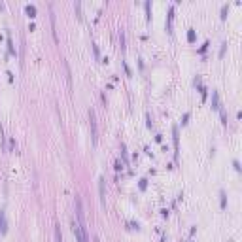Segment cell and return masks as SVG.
Returning a JSON list of instances; mask_svg holds the SVG:
<instances>
[{
    "mask_svg": "<svg viewBox=\"0 0 242 242\" xmlns=\"http://www.w3.org/2000/svg\"><path fill=\"white\" fill-rule=\"evenodd\" d=\"M89 127H91V140H93V144L96 146V142H98V130H96V115L93 110H89Z\"/></svg>",
    "mask_w": 242,
    "mask_h": 242,
    "instance_id": "6da1fadb",
    "label": "cell"
},
{
    "mask_svg": "<svg viewBox=\"0 0 242 242\" xmlns=\"http://www.w3.org/2000/svg\"><path fill=\"white\" fill-rule=\"evenodd\" d=\"M98 193H100V202L106 206V193H104V178H98Z\"/></svg>",
    "mask_w": 242,
    "mask_h": 242,
    "instance_id": "7a4b0ae2",
    "label": "cell"
},
{
    "mask_svg": "<svg viewBox=\"0 0 242 242\" xmlns=\"http://www.w3.org/2000/svg\"><path fill=\"white\" fill-rule=\"evenodd\" d=\"M172 21H174V6L168 8V17H167V30L172 32Z\"/></svg>",
    "mask_w": 242,
    "mask_h": 242,
    "instance_id": "3957f363",
    "label": "cell"
},
{
    "mask_svg": "<svg viewBox=\"0 0 242 242\" xmlns=\"http://www.w3.org/2000/svg\"><path fill=\"white\" fill-rule=\"evenodd\" d=\"M6 40H8V51L12 53V55H15V47H13V40H12V32H6Z\"/></svg>",
    "mask_w": 242,
    "mask_h": 242,
    "instance_id": "277c9868",
    "label": "cell"
},
{
    "mask_svg": "<svg viewBox=\"0 0 242 242\" xmlns=\"http://www.w3.org/2000/svg\"><path fill=\"white\" fill-rule=\"evenodd\" d=\"M0 231L6 233L8 231V223H6V217H4V210H0Z\"/></svg>",
    "mask_w": 242,
    "mask_h": 242,
    "instance_id": "5b68a950",
    "label": "cell"
},
{
    "mask_svg": "<svg viewBox=\"0 0 242 242\" xmlns=\"http://www.w3.org/2000/svg\"><path fill=\"white\" fill-rule=\"evenodd\" d=\"M212 108H219V95L216 89L212 91Z\"/></svg>",
    "mask_w": 242,
    "mask_h": 242,
    "instance_id": "8992f818",
    "label": "cell"
},
{
    "mask_svg": "<svg viewBox=\"0 0 242 242\" xmlns=\"http://www.w3.org/2000/svg\"><path fill=\"white\" fill-rule=\"evenodd\" d=\"M25 9H27V13H28L30 17H34V15H36V6H34V4H27Z\"/></svg>",
    "mask_w": 242,
    "mask_h": 242,
    "instance_id": "52a82bcc",
    "label": "cell"
},
{
    "mask_svg": "<svg viewBox=\"0 0 242 242\" xmlns=\"http://www.w3.org/2000/svg\"><path fill=\"white\" fill-rule=\"evenodd\" d=\"M172 142H174V148L178 149V127H172Z\"/></svg>",
    "mask_w": 242,
    "mask_h": 242,
    "instance_id": "ba28073f",
    "label": "cell"
},
{
    "mask_svg": "<svg viewBox=\"0 0 242 242\" xmlns=\"http://www.w3.org/2000/svg\"><path fill=\"white\" fill-rule=\"evenodd\" d=\"M55 242H62V235H61V227H55Z\"/></svg>",
    "mask_w": 242,
    "mask_h": 242,
    "instance_id": "9c48e42d",
    "label": "cell"
},
{
    "mask_svg": "<svg viewBox=\"0 0 242 242\" xmlns=\"http://www.w3.org/2000/svg\"><path fill=\"white\" fill-rule=\"evenodd\" d=\"M144 8H146V17L149 19L151 17V2H149V0H146V2H144Z\"/></svg>",
    "mask_w": 242,
    "mask_h": 242,
    "instance_id": "30bf717a",
    "label": "cell"
},
{
    "mask_svg": "<svg viewBox=\"0 0 242 242\" xmlns=\"http://www.w3.org/2000/svg\"><path fill=\"white\" fill-rule=\"evenodd\" d=\"M119 43H121V47L125 49V30H119Z\"/></svg>",
    "mask_w": 242,
    "mask_h": 242,
    "instance_id": "8fae6325",
    "label": "cell"
},
{
    "mask_svg": "<svg viewBox=\"0 0 242 242\" xmlns=\"http://www.w3.org/2000/svg\"><path fill=\"white\" fill-rule=\"evenodd\" d=\"M219 197H221V208H225L227 206V197H225V193L219 191Z\"/></svg>",
    "mask_w": 242,
    "mask_h": 242,
    "instance_id": "7c38bea8",
    "label": "cell"
},
{
    "mask_svg": "<svg viewBox=\"0 0 242 242\" xmlns=\"http://www.w3.org/2000/svg\"><path fill=\"white\" fill-rule=\"evenodd\" d=\"M187 40H189V42L195 40V28H189V30H187Z\"/></svg>",
    "mask_w": 242,
    "mask_h": 242,
    "instance_id": "4fadbf2b",
    "label": "cell"
},
{
    "mask_svg": "<svg viewBox=\"0 0 242 242\" xmlns=\"http://www.w3.org/2000/svg\"><path fill=\"white\" fill-rule=\"evenodd\" d=\"M91 46H93V51H95V57H96V59H100V51H98V46H96V43H91Z\"/></svg>",
    "mask_w": 242,
    "mask_h": 242,
    "instance_id": "5bb4252c",
    "label": "cell"
},
{
    "mask_svg": "<svg viewBox=\"0 0 242 242\" xmlns=\"http://www.w3.org/2000/svg\"><path fill=\"white\" fill-rule=\"evenodd\" d=\"M76 12H78V15L81 17V2H76Z\"/></svg>",
    "mask_w": 242,
    "mask_h": 242,
    "instance_id": "9a60e30c",
    "label": "cell"
},
{
    "mask_svg": "<svg viewBox=\"0 0 242 242\" xmlns=\"http://www.w3.org/2000/svg\"><path fill=\"white\" fill-rule=\"evenodd\" d=\"M225 49H227V42H223V43H221V49H219V55H223V53H225Z\"/></svg>",
    "mask_w": 242,
    "mask_h": 242,
    "instance_id": "2e32d148",
    "label": "cell"
},
{
    "mask_svg": "<svg viewBox=\"0 0 242 242\" xmlns=\"http://www.w3.org/2000/svg\"><path fill=\"white\" fill-rule=\"evenodd\" d=\"M227 9H229V6H223L221 8V17H227Z\"/></svg>",
    "mask_w": 242,
    "mask_h": 242,
    "instance_id": "e0dca14e",
    "label": "cell"
},
{
    "mask_svg": "<svg viewBox=\"0 0 242 242\" xmlns=\"http://www.w3.org/2000/svg\"><path fill=\"white\" fill-rule=\"evenodd\" d=\"M146 185H148V180H140V189H146Z\"/></svg>",
    "mask_w": 242,
    "mask_h": 242,
    "instance_id": "ac0fdd59",
    "label": "cell"
},
{
    "mask_svg": "<svg viewBox=\"0 0 242 242\" xmlns=\"http://www.w3.org/2000/svg\"><path fill=\"white\" fill-rule=\"evenodd\" d=\"M221 119H223V123H227V114H225V110H221Z\"/></svg>",
    "mask_w": 242,
    "mask_h": 242,
    "instance_id": "d6986e66",
    "label": "cell"
},
{
    "mask_svg": "<svg viewBox=\"0 0 242 242\" xmlns=\"http://www.w3.org/2000/svg\"><path fill=\"white\" fill-rule=\"evenodd\" d=\"M233 167H235V170H240V163L238 161H233Z\"/></svg>",
    "mask_w": 242,
    "mask_h": 242,
    "instance_id": "ffe728a7",
    "label": "cell"
},
{
    "mask_svg": "<svg viewBox=\"0 0 242 242\" xmlns=\"http://www.w3.org/2000/svg\"><path fill=\"white\" fill-rule=\"evenodd\" d=\"M187 119H189V114H185V115H183V119H182V123L185 125V123H187Z\"/></svg>",
    "mask_w": 242,
    "mask_h": 242,
    "instance_id": "44dd1931",
    "label": "cell"
},
{
    "mask_svg": "<svg viewBox=\"0 0 242 242\" xmlns=\"http://www.w3.org/2000/svg\"><path fill=\"white\" fill-rule=\"evenodd\" d=\"M121 168H123V167H121V163H119V161H115V170H121Z\"/></svg>",
    "mask_w": 242,
    "mask_h": 242,
    "instance_id": "7402d4cb",
    "label": "cell"
},
{
    "mask_svg": "<svg viewBox=\"0 0 242 242\" xmlns=\"http://www.w3.org/2000/svg\"><path fill=\"white\" fill-rule=\"evenodd\" d=\"M206 47H208V42H204L202 46H201V51H206Z\"/></svg>",
    "mask_w": 242,
    "mask_h": 242,
    "instance_id": "603a6c76",
    "label": "cell"
}]
</instances>
